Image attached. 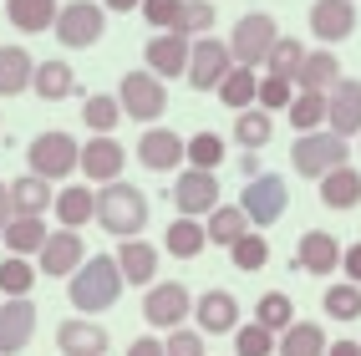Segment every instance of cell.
<instances>
[{"label":"cell","mask_w":361,"mask_h":356,"mask_svg":"<svg viewBox=\"0 0 361 356\" xmlns=\"http://www.w3.org/2000/svg\"><path fill=\"white\" fill-rule=\"evenodd\" d=\"M31 285H36V265L26 254H11V259H0V295H31Z\"/></svg>","instance_id":"cell-37"},{"label":"cell","mask_w":361,"mask_h":356,"mask_svg":"<svg viewBox=\"0 0 361 356\" xmlns=\"http://www.w3.org/2000/svg\"><path fill=\"white\" fill-rule=\"evenodd\" d=\"M142 20L153 31H178V16H183V0H142Z\"/></svg>","instance_id":"cell-45"},{"label":"cell","mask_w":361,"mask_h":356,"mask_svg":"<svg viewBox=\"0 0 361 356\" xmlns=\"http://www.w3.org/2000/svg\"><path fill=\"white\" fill-rule=\"evenodd\" d=\"M107 31V16L97 0H71V6H61L56 16V41L66 46V51H82V46H97Z\"/></svg>","instance_id":"cell-8"},{"label":"cell","mask_w":361,"mask_h":356,"mask_svg":"<svg viewBox=\"0 0 361 356\" xmlns=\"http://www.w3.org/2000/svg\"><path fill=\"white\" fill-rule=\"evenodd\" d=\"M321 204L326 209H356L361 204V173L351 163H341V168H331L321 178Z\"/></svg>","instance_id":"cell-27"},{"label":"cell","mask_w":361,"mask_h":356,"mask_svg":"<svg viewBox=\"0 0 361 356\" xmlns=\"http://www.w3.org/2000/svg\"><path fill=\"white\" fill-rule=\"evenodd\" d=\"M300 61H305V46H300L295 36H280V41H275V51H270V77L295 82V77H300Z\"/></svg>","instance_id":"cell-40"},{"label":"cell","mask_w":361,"mask_h":356,"mask_svg":"<svg viewBox=\"0 0 361 356\" xmlns=\"http://www.w3.org/2000/svg\"><path fill=\"white\" fill-rule=\"evenodd\" d=\"M275 41H280L275 16H270V11H250V16H239V26H234V36H229V51H234L239 66H259V61H270Z\"/></svg>","instance_id":"cell-5"},{"label":"cell","mask_w":361,"mask_h":356,"mask_svg":"<svg viewBox=\"0 0 361 356\" xmlns=\"http://www.w3.org/2000/svg\"><path fill=\"white\" fill-rule=\"evenodd\" d=\"M31 77H36V56L26 46H0V97L31 92Z\"/></svg>","instance_id":"cell-22"},{"label":"cell","mask_w":361,"mask_h":356,"mask_svg":"<svg viewBox=\"0 0 361 356\" xmlns=\"http://www.w3.org/2000/svg\"><path fill=\"white\" fill-rule=\"evenodd\" d=\"M341 270H346V275H351V285H361V240H356V245H346V250H341Z\"/></svg>","instance_id":"cell-49"},{"label":"cell","mask_w":361,"mask_h":356,"mask_svg":"<svg viewBox=\"0 0 361 356\" xmlns=\"http://www.w3.org/2000/svg\"><path fill=\"white\" fill-rule=\"evenodd\" d=\"M295 102V82H285V77H264L259 82V107L264 112H280V107H290Z\"/></svg>","instance_id":"cell-47"},{"label":"cell","mask_w":361,"mask_h":356,"mask_svg":"<svg viewBox=\"0 0 361 356\" xmlns=\"http://www.w3.org/2000/svg\"><path fill=\"white\" fill-rule=\"evenodd\" d=\"M346 137H336L331 128H316V133H300L295 137V148H290V163H295V173L300 178H326L331 168H341L346 163Z\"/></svg>","instance_id":"cell-3"},{"label":"cell","mask_w":361,"mask_h":356,"mask_svg":"<svg viewBox=\"0 0 361 356\" xmlns=\"http://www.w3.org/2000/svg\"><path fill=\"white\" fill-rule=\"evenodd\" d=\"M239 61L229 51V41L219 36H199L194 41V56H188V87H199V92H219V82L229 77Z\"/></svg>","instance_id":"cell-9"},{"label":"cell","mask_w":361,"mask_h":356,"mask_svg":"<svg viewBox=\"0 0 361 356\" xmlns=\"http://www.w3.org/2000/svg\"><path fill=\"white\" fill-rule=\"evenodd\" d=\"M255 224H250V214L239 209V204H219L209 214V245H224V250H234L239 240H245Z\"/></svg>","instance_id":"cell-28"},{"label":"cell","mask_w":361,"mask_h":356,"mask_svg":"<svg viewBox=\"0 0 361 356\" xmlns=\"http://www.w3.org/2000/svg\"><path fill=\"white\" fill-rule=\"evenodd\" d=\"M336 82H341V61H336L331 51H305L295 87H300V92H331Z\"/></svg>","instance_id":"cell-29"},{"label":"cell","mask_w":361,"mask_h":356,"mask_svg":"<svg viewBox=\"0 0 361 356\" xmlns=\"http://www.w3.org/2000/svg\"><path fill=\"white\" fill-rule=\"evenodd\" d=\"M178 31H183L188 41H199V36H209V31H214V6H209V0H183Z\"/></svg>","instance_id":"cell-44"},{"label":"cell","mask_w":361,"mask_h":356,"mask_svg":"<svg viewBox=\"0 0 361 356\" xmlns=\"http://www.w3.org/2000/svg\"><path fill=\"white\" fill-rule=\"evenodd\" d=\"M163 356H204V331H188V326L168 331V336H163Z\"/></svg>","instance_id":"cell-48"},{"label":"cell","mask_w":361,"mask_h":356,"mask_svg":"<svg viewBox=\"0 0 361 356\" xmlns=\"http://www.w3.org/2000/svg\"><path fill=\"white\" fill-rule=\"evenodd\" d=\"M36 259H41V265H36L41 275H51V280L66 275V280H71V275L82 270V259H87V245H82V234H77V229H61V234H51V240L41 245Z\"/></svg>","instance_id":"cell-14"},{"label":"cell","mask_w":361,"mask_h":356,"mask_svg":"<svg viewBox=\"0 0 361 356\" xmlns=\"http://www.w3.org/2000/svg\"><path fill=\"white\" fill-rule=\"evenodd\" d=\"M356 31V6L351 0H316L310 6V36L336 46V41H346Z\"/></svg>","instance_id":"cell-18"},{"label":"cell","mask_w":361,"mask_h":356,"mask_svg":"<svg viewBox=\"0 0 361 356\" xmlns=\"http://www.w3.org/2000/svg\"><path fill=\"white\" fill-rule=\"evenodd\" d=\"M163 245H168V254L194 259V254L209 245V229H204L199 219H173V224H168V234H163Z\"/></svg>","instance_id":"cell-34"},{"label":"cell","mask_w":361,"mask_h":356,"mask_svg":"<svg viewBox=\"0 0 361 356\" xmlns=\"http://www.w3.org/2000/svg\"><path fill=\"white\" fill-rule=\"evenodd\" d=\"M51 204H56V194H51V183H46V178L26 173V178L11 183V214H46Z\"/></svg>","instance_id":"cell-32"},{"label":"cell","mask_w":361,"mask_h":356,"mask_svg":"<svg viewBox=\"0 0 361 356\" xmlns=\"http://www.w3.org/2000/svg\"><path fill=\"white\" fill-rule=\"evenodd\" d=\"M56 219L66 229H82L97 219V188H87V183H66L61 194H56Z\"/></svg>","instance_id":"cell-23"},{"label":"cell","mask_w":361,"mask_h":356,"mask_svg":"<svg viewBox=\"0 0 361 356\" xmlns=\"http://www.w3.org/2000/svg\"><path fill=\"white\" fill-rule=\"evenodd\" d=\"M321 305H326L331 321H356L361 316V285H331L321 295Z\"/></svg>","instance_id":"cell-42"},{"label":"cell","mask_w":361,"mask_h":356,"mask_svg":"<svg viewBox=\"0 0 361 356\" xmlns=\"http://www.w3.org/2000/svg\"><path fill=\"white\" fill-rule=\"evenodd\" d=\"M117 102H123V117H133V123H158L168 112V92L153 71H128L123 87H117Z\"/></svg>","instance_id":"cell-6"},{"label":"cell","mask_w":361,"mask_h":356,"mask_svg":"<svg viewBox=\"0 0 361 356\" xmlns=\"http://www.w3.org/2000/svg\"><path fill=\"white\" fill-rule=\"evenodd\" d=\"M270 133H275V123H270V112H255V107H245V112H239L234 117V137L239 142H245V148L255 153V148H264V142H270Z\"/></svg>","instance_id":"cell-38"},{"label":"cell","mask_w":361,"mask_h":356,"mask_svg":"<svg viewBox=\"0 0 361 356\" xmlns=\"http://www.w3.org/2000/svg\"><path fill=\"white\" fill-rule=\"evenodd\" d=\"M188 311H194V295H188L178 280H163V285H153V290H148V300H142V321H148V326H158V331H178Z\"/></svg>","instance_id":"cell-10"},{"label":"cell","mask_w":361,"mask_h":356,"mask_svg":"<svg viewBox=\"0 0 361 356\" xmlns=\"http://www.w3.org/2000/svg\"><path fill=\"white\" fill-rule=\"evenodd\" d=\"M102 6H107V11H137L142 0H102Z\"/></svg>","instance_id":"cell-53"},{"label":"cell","mask_w":361,"mask_h":356,"mask_svg":"<svg viewBox=\"0 0 361 356\" xmlns=\"http://www.w3.org/2000/svg\"><path fill=\"white\" fill-rule=\"evenodd\" d=\"M137 163L153 173H173L178 163H188V137L168 133V128H148L137 137Z\"/></svg>","instance_id":"cell-12"},{"label":"cell","mask_w":361,"mask_h":356,"mask_svg":"<svg viewBox=\"0 0 361 356\" xmlns=\"http://www.w3.org/2000/svg\"><path fill=\"white\" fill-rule=\"evenodd\" d=\"M194 321H199V331L204 336H224V331H239V300L229 295V290H204L199 300H194Z\"/></svg>","instance_id":"cell-17"},{"label":"cell","mask_w":361,"mask_h":356,"mask_svg":"<svg viewBox=\"0 0 361 356\" xmlns=\"http://www.w3.org/2000/svg\"><path fill=\"white\" fill-rule=\"evenodd\" d=\"M31 92L41 102H61V97H71L77 92V71H71L66 61H36V77H31Z\"/></svg>","instance_id":"cell-25"},{"label":"cell","mask_w":361,"mask_h":356,"mask_svg":"<svg viewBox=\"0 0 361 356\" xmlns=\"http://www.w3.org/2000/svg\"><path fill=\"white\" fill-rule=\"evenodd\" d=\"M117 270H123L128 285H153V275H158V250L142 245V240H123V245H117Z\"/></svg>","instance_id":"cell-24"},{"label":"cell","mask_w":361,"mask_h":356,"mask_svg":"<svg viewBox=\"0 0 361 356\" xmlns=\"http://www.w3.org/2000/svg\"><path fill=\"white\" fill-rule=\"evenodd\" d=\"M173 209L183 219H204V214L219 209V178L204 173V168H188L178 183H173Z\"/></svg>","instance_id":"cell-11"},{"label":"cell","mask_w":361,"mask_h":356,"mask_svg":"<svg viewBox=\"0 0 361 356\" xmlns=\"http://www.w3.org/2000/svg\"><path fill=\"white\" fill-rule=\"evenodd\" d=\"M123 270H117V254L107 259V254H87L82 259V270L71 275V285H66V295H71V305H77L82 316H92V311H107V305H117V295H123Z\"/></svg>","instance_id":"cell-1"},{"label":"cell","mask_w":361,"mask_h":356,"mask_svg":"<svg viewBox=\"0 0 361 356\" xmlns=\"http://www.w3.org/2000/svg\"><path fill=\"white\" fill-rule=\"evenodd\" d=\"M219 163H224V137L219 133H194V137H188V168L214 173Z\"/></svg>","instance_id":"cell-39"},{"label":"cell","mask_w":361,"mask_h":356,"mask_svg":"<svg viewBox=\"0 0 361 356\" xmlns=\"http://www.w3.org/2000/svg\"><path fill=\"white\" fill-rule=\"evenodd\" d=\"M326 331L321 326H310V321H295V326H285L280 331V356H326Z\"/></svg>","instance_id":"cell-31"},{"label":"cell","mask_w":361,"mask_h":356,"mask_svg":"<svg viewBox=\"0 0 361 356\" xmlns=\"http://www.w3.org/2000/svg\"><path fill=\"white\" fill-rule=\"evenodd\" d=\"M275 331L270 326H259V321H250V326H239L234 331V351L239 356H275Z\"/></svg>","instance_id":"cell-43"},{"label":"cell","mask_w":361,"mask_h":356,"mask_svg":"<svg viewBox=\"0 0 361 356\" xmlns=\"http://www.w3.org/2000/svg\"><path fill=\"white\" fill-rule=\"evenodd\" d=\"M6 11H11V26L16 31H51L56 26V0H6Z\"/></svg>","instance_id":"cell-30"},{"label":"cell","mask_w":361,"mask_h":356,"mask_svg":"<svg viewBox=\"0 0 361 356\" xmlns=\"http://www.w3.org/2000/svg\"><path fill=\"white\" fill-rule=\"evenodd\" d=\"M229 254H234V265H239V270H259L264 259H270V245H264V234H255V229H250V234H245V240H239Z\"/></svg>","instance_id":"cell-46"},{"label":"cell","mask_w":361,"mask_h":356,"mask_svg":"<svg viewBox=\"0 0 361 356\" xmlns=\"http://www.w3.org/2000/svg\"><path fill=\"white\" fill-rule=\"evenodd\" d=\"M117 117H123V102L107 97V92H92V97L82 102V123L97 133V137H107V133L117 128Z\"/></svg>","instance_id":"cell-36"},{"label":"cell","mask_w":361,"mask_h":356,"mask_svg":"<svg viewBox=\"0 0 361 356\" xmlns=\"http://www.w3.org/2000/svg\"><path fill=\"white\" fill-rule=\"evenodd\" d=\"M255 321H259V326H270V331L295 326V305H290V295H280V290L259 295V305H255Z\"/></svg>","instance_id":"cell-41"},{"label":"cell","mask_w":361,"mask_h":356,"mask_svg":"<svg viewBox=\"0 0 361 356\" xmlns=\"http://www.w3.org/2000/svg\"><path fill=\"white\" fill-rule=\"evenodd\" d=\"M36 336V305L26 295H16V300H0V356H16V351H26Z\"/></svg>","instance_id":"cell-15"},{"label":"cell","mask_w":361,"mask_h":356,"mask_svg":"<svg viewBox=\"0 0 361 356\" xmlns=\"http://www.w3.org/2000/svg\"><path fill=\"white\" fill-rule=\"evenodd\" d=\"M97 224L107 234H117V240H137L142 224H148V194L133 183H102V194H97Z\"/></svg>","instance_id":"cell-2"},{"label":"cell","mask_w":361,"mask_h":356,"mask_svg":"<svg viewBox=\"0 0 361 356\" xmlns=\"http://www.w3.org/2000/svg\"><path fill=\"white\" fill-rule=\"evenodd\" d=\"M26 163H31V173L36 178H71V168H82V148H77V137H66V133H36L31 137V148H26Z\"/></svg>","instance_id":"cell-4"},{"label":"cell","mask_w":361,"mask_h":356,"mask_svg":"<svg viewBox=\"0 0 361 356\" xmlns=\"http://www.w3.org/2000/svg\"><path fill=\"white\" fill-rule=\"evenodd\" d=\"M341 265V245L331 240L326 229H310L295 240V270H310V275H331Z\"/></svg>","instance_id":"cell-20"},{"label":"cell","mask_w":361,"mask_h":356,"mask_svg":"<svg viewBox=\"0 0 361 356\" xmlns=\"http://www.w3.org/2000/svg\"><path fill=\"white\" fill-rule=\"evenodd\" d=\"M148 71L163 82V77H188V56H194V41H188L183 31H158L148 41Z\"/></svg>","instance_id":"cell-13"},{"label":"cell","mask_w":361,"mask_h":356,"mask_svg":"<svg viewBox=\"0 0 361 356\" xmlns=\"http://www.w3.org/2000/svg\"><path fill=\"white\" fill-rule=\"evenodd\" d=\"M128 356H163V341H153V336H137V341L128 346Z\"/></svg>","instance_id":"cell-50"},{"label":"cell","mask_w":361,"mask_h":356,"mask_svg":"<svg viewBox=\"0 0 361 356\" xmlns=\"http://www.w3.org/2000/svg\"><path fill=\"white\" fill-rule=\"evenodd\" d=\"M326 128H331L336 137H356V133H361V82H356V77H341V82L331 87Z\"/></svg>","instance_id":"cell-16"},{"label":"cell","mask_w":361,"mask_h":356,"mask_svg":"<svg viewBox=\"0 0 361 356\" xmlns=\"http://www.w3.org/2000/svg\"><path fill=\"white\" fill-rule=\"evenodd\" d=\"M326 107H331V92H295V102L285 107V112H290L295 133H316L326 123Z\"/></svg>","instance_id":"cell-35"},{"label":"cell","mask_w":361,"mask_h":356,"mask_svg":"<svg viewBox=\"0 0 361 356\" xmlns=\"http://www.w3.org/2000/svg\"><path fill=\"white\" fill-rule=\"evenodd\" d=\"M219 102L234 107V112H245L250 102H259V77H255V66H234L229 77L219 82Z\"/></svg>","instance_id":"cell-33"},{"label":"cell","mask_w":361,"mask_h":356,"mask_svg":"<svg viewBox=\"0 0 361 356\" xmlns=\"http://www.w3.org/2000/svg\"><path fill=\"white\" fill-rule=\"evenodd\" d=\"M0 240H6L11 254H41V245L51 240V234H46V219H41V214H16V219L0 229Z\"/></svg>","instance_id":"cell-26"},{"label":"cell","mask_w":361,"mask_h":356,"mask_svg":"<svg viewBox=\"0 0 361 356\" xmlns=\"http://www.w3.org/2000/svg\"><path fill=\"white\" fill-rule=\"evenodd\" d=\"M16 219V214H11V183H0V229H6Z\"/></svg>","instance_id":"cell-52"},{"label":"cell","mask_w":361,"mask_h":356,"mask_svg":"<svg viewBox=\"0 0 361 356\" xmlns=\"http://www.w3.org/2000/svg\"><path fill=\"white\" fill-rule=\"evenodd\" d=\"M123 163H128V153H123V142H117V137H92V142H82V173H87V178L117 183V178H123Z\"/></svg>","instance_id":"cell-19"},{"label":"cell","mask_w":361,"mask_h":356,"mask_svg":"<svg viewBox=\"0 0 361 356\" xmlns=\"http://www.w3.org/2000/svg\"><path fill=\"white\" fill-rule=\"evenodd\" d=\"M239 209L250 214V224H275V219H285V209H290V188H285V178L280 173H255L250 183H245V194H239Z\"/></svg>","instance_id":"cell-7"},{"label":"cell","mask_w":361,"mask_h":356,"mask_svg":"<svg viewBox=\"0 0 361 356\" xmlns=\"http://www.w3.org/2000/svg\"><path fill=\"white\" fill-rule=\"evenodd\" d=\"M326 356H361V341H331Z\"/></svg>","instance_id":"cell-51"},{"label":"cell","mask_w":361,"mask_h":356,"mask_svg":"<svg viewBox=\"0 0 361 356\" xmlns=\"http://www.w3.org/2000/svg\"><path fill=\"white\" fill-rule=\"evenodd\" d=\"M107 341H112L107 331H102L97 321H82V316L56 326V346H61V356H102Z\"/></svg>","instance_id":"cell-21"}]
</instances>
